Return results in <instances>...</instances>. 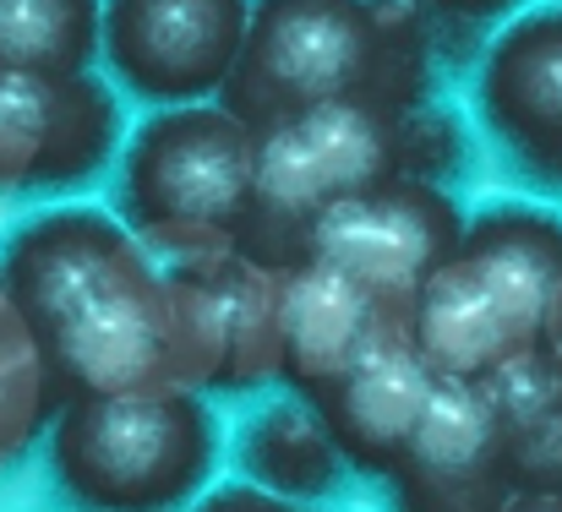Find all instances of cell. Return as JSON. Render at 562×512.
Instances as JSON below:
<instances>
[{
  "label": "cell",
  "instance_id": "obj_23",
  "mask_svg": "<svg viewBox=\"0 0 562 512\" xmlns=\"http://www.w3.org/2000/svg\"><path fill=\"white\" fill-rule=\"evenodd\" d=\"M552 371H558V398H562V360H552Z\"/></svg>",
  "mask_w": 562,
  "mask_h": 512
},
{
  "label": "cell",
  "instance_id": "obj_9",
  "mask_svg": "<svg viewBox=\"0 0 562 512\" xmlns=\"http://www.w3.org/2000/svg\"><path fill=\"white\" fill-rule=\"evenodd\" d=\"M470 110L503 170L562 196V0H541L492 27L475 55Z\"/></svg>",
  "mask_w": 562,
  "mask_h": 512
},
{
  "label": "cell",
  "instance_id": "obj_22",
  "mask_svg": "<svg viewBox=\"0 0 562 512\" xmlns=\"http://www.w3.org/2000/svg\"><path fill=\"white\" fill-rule=\"evenodd\" d=\"M503 512H562V491H514Z\"/></svg>",
  "mask_w": 562,
  "mask_h": 512
},
{
  "label": "cell",
  "instance_id": "obj_11",
  "mask_svg": "<svg viewBox=\"0 0 562 512\" xmlns=\"http://www.w3.org/2000/svg\"><path fill=\"white\" fill-rule=\"evenodd\" d=\"M431 387H437V376L415 354L409 311L382 306L372 333L350 354V365L323 392H312L306 403L317 409V420H323L328 442L339 447L345 469L387 480L393 464L404 458V447L415 442L420 420H426Z\"/></svg>",
  "mask_w": 562,
  "mask_h": 512
},
{
  "label": "cell",
  "instance_id": "obj_4",
  "mask_svg": "<svg viewBox=\"0 0 562 512\" xmlns=\"http://www.w3.org/2000/svg\"><path fill=\"white\" fill-rule=\"evenodd\" d=\"M110 180V213L165 268L235 251L251 180L257 137L218 104L154 110L121 137Z\"/></svg>",
  "mask_w": 562,
  "mask_h": 512
},
{
  "label": "cell",
  "instance_id": "obj_17",
  "mask_svg": "<svg viewBox=\"0 0 562 512\" xmlns=\"http://www.w3.org/2000/svg\"><path fill=\"white\" fill-rule=\"evenodd\" d=\"M213 268H218L224 322H229L218 392H246V387L279 382V273H268L235 251L213 257Z\"/></svg>",
  "mask_w": 562,
  "mask_h": 512
},
{
  "label": "cell",
  "instance_id": "obj_8",
  "mask_svg": "<svg viewBox=\"0 0 562 512\" xmlns=\"http://www.w3.org/2000/svg\"><path fill=\"white\" fill-rule=\"evenodd\" d=\"M121 93L99 77L0 71V196H71L115 164Z\"/></svg>",
  "mask_w": 562,
  "mask_h": 512
},
{
  "label": "cell",
  "instance_id": "obj_7",
  "mask_svg": "<svg viewBox=\"0 0 562 512\" xmlns=\"http://www.w3.org/2000/svg\"><path fill=\"white\" fill-rule=\"evenodd\" d=\"M251 0H104L99 5V66L104 82L154 104H218Z\"/></svg>",
  "mask_w": 562,
  "mask_h": 512
},
{
  "label": "cell",
  "instance_id": "obj_15",
  "mask_svg": "<svg viewBox=\"0 0 562 512\" xmlns=\"http://www.w3.org/2000/svg\"><path fill=\"white\" fill-rule=\"evenodd\" d=\"M514 491H562V398L547 354H525L486 382Z\"/></svg>",
  "mask_w": 562,
  "mask_h": 512
},
{
  "label": "cell",
  "instance_id": "obj_12",
  "mask_svg": "<svg viewBox=\"0 0 562 512\" xmlns=\"http://www.w3.org/2000/svg\"><path fill=\"white\" fill-rule=\"evenodd\" d=\"M393 512H503L514 497L486 387L437 382L426 420L387 475Z\"/></svg>",
  "mask_w": 562,
  "mask_h": 512
},
{
  "label": "cell",
  "instance_id": "obj_5",
  "mask_svg": "<svg viewBox=\"0 0 562 512\" xmlns=\"http://www.w3.org/2000/svg\"><path fill=\"white\" fill-rule=\"evenodd\" d=\"M218 414L187 387L66 398L44 431L49 475L77 512L191 508L218 469Z\"/></svg>",
  "mask_w": 562,
  "mask_h": 512
},
{
  "label": "cell",
  "instance_id": "obj_6",
  "mask_svg": "<svg viewBox=\"0 0 562 512\" xmlns=\"http://www.w3.org/2000/svg\"><path fill=\"white\" fill-rule=\"evenodd\" d=\"M404 115L409 110L398 104L361 99L257 132L251 213L235 240V257L268 273L301 268L317 224L334 207L404 174Z\"/></svg>",
  "mask_w": 562,
  "mask_h": 512
},
{
  "label": "cell",
  "instance_id": "obj_20",
  "mask_svg": "<svg viewBox=\"0 0 562 512\" xmlns=\"http://www.w3.org/2000/svg\"><path fill=\"white\" fill-rule=\"evenodd\" d=\"M187 512H312V508H295V502H279V497H268V491H257L246 480H229V486L202 491Z\"/></svg>",
  "mask_w": 562,
  "mask_h": 512
},
{
  "label": "cell",
  "instance_id": "obj_13",
  "mask_svg": "<svg viewBox=\"0 0 562 512\" xmlns=\"http://www.w3.org/2000/svg\"><path fill=\"white\" fill-rule=\"evenodd\" d=\"M372 295L328 262L279 273V382L301 398L323 392L376 322Z\"/></svg>",
  "mask_w": 562,
  "mask_h": 512
},
{
  "label": "cell",
  "instance_id": "obj_10",
  "mask_svg": "<svg viewBox=\"0 0 562 512\" xmlns=\"http://www.w3.org/2000/svg\"><path fill=\"white\" fill-rule=\"evenodd\" d=\"M459 235H464V207L453 202V191L398 174L334 207L317 224L306 262H328L345 278H356L376 306L409 311L420 284L453 257Z\"/></svg>",
  "mask_w": 562,
  "mask_h": 512
},
{
  "label": "cell",
  "instance_id": "obj_2",
  "mask_svg": "<svg viewBox=\"0 0 562 512\" xmlns=\"http://www.w3.org/2000/svg\"><path fill=\"white\" fill-rule=\"evenodd\" d=\"M442 33L409 0H251L235 71L218 93L251 137L328 104L437 99Z\"/></svg>",
  "mask_w": 562,
  "mask_h": 512
},
{
  "label": "cell",
  "instance_id": "obj_14",
  "mask_svg": "<svg viewBox=\"0 0 562 512\" xmlns=\"http://www.w3.org/2000/svg\"><path fill=\"white\" fill-rule=\"evenodd\" d=\"M235 464H240L246 486H257L279 502H295V508L339 497V486L350 475L339 447L328 442L317 409L301 392L268 398L262 409L246 414V425L235 436Z\"/></svg>",
  "mask_w": 562,
  "mask_h": 512
},
{
  "label": "cell",
  "instance_id": "obj_18",
  "mask_svg": "<svg viewBox=\"0 0 562 512\" xmlns=\"http://www.w3.org/2000/svg\"><path fill=\"white\" fill-rule=\"evenodd\" d=\"M55 414H60V387L0 284V469L22 464L44 442Z\"/></svg>",
  "mask_w": 562,
  "mask_h": 512
},
{
  "label": "cell",
  "instance_id": "obj_16",
  "mask_svg": "<svg viewBox=\"0 0 562 512\" xmlns=\"http://www.w3.org/2000/svg\"><path fill=\"white\" fill-rule=\"evenodd\" d=\"M99 5L104 0H0V71H99Z\"/></svg>",
  "mask_w": 562,
  "mask_h": 512
},
{
  "label": "cell",
  "instance_id": "obj_3",
  "mask_svg": "<svg viewBox=\"0 0 562 512\" xmlns=\"http://www.w3.org/2000/svg\"><path fill=\"white\" fill-rule=\"evenodd\" d=\"M562 273V218L536 202H492L464 218L453 257L409 300V339L437 382L486 387L541 349Z\"/></svg>",
  "mask_w": 562,
  "mask_h": 512
},
{
  "label": "cell",
  "instance_id": "obj_21",
  "mask_svg": "<svg viewBox=\"0 0 562 512\" xmlns=\"http://www.w3.org/2000/svg\"><path fill=\"white\" fill-rule=\"evenodd\" d=\"M536 354H547V360H562V273H558V284H552L547 317H541V349H536Z\"/></svg>",
  "mask_w": 562,
  "mask_h": 512
},
{
  "label": "cell",
  "instance_id": "obj_19",
  "mask_svg": "<svg viewBox=\"0 0 562 512\" xmlns=\"http://www.w3.org/2000/svg\"><path fill=\"white\" fill-rule=\"evenodd\" d=\"M437 33L442 27H464V33H481V27H497L508 22L514 11H525V0H409Z\"/></svg>",
  "mask_w": 562,
  "mask_h": 512
},
{
  "label": "cell",
  "instance_id": "obj_1",
  "mask_svg": "<svg viewBox=\"0 0 562 512\" xmlns=\"http://www.w3.org/2000/svg\"><path fill=\"white\" fill-rule=\"evenodd\" d=\"M0 284L33 333L60 403L170 382V278L110 207L60 202L0 246Z\"/></svg>",
  "mask_w": 562,
  "mask_h": 512
}]
</instances>
